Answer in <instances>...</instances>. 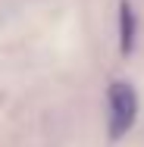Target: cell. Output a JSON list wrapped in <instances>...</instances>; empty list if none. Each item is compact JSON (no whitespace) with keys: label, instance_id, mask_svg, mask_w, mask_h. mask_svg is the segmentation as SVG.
<instances>
[{"label":"cell","instance_id":"cell-1","mask_svg":"<svg viewBox=\"0 0 144 147\" xmlns=\"http://www.w3.org/2000/svg\"><path fill=\"white\" fill-rule=\"evenodd\" d=\"M107 128H110V138L119 141L122 135H128V128L135 125L138 119V94L128 82H113L107 91Z\"/></svg>","mask_w":144,"mask_h":147},{"label":"cell","instance_id":"cell-2","mask_svg":"<svg viewBox=\"0 0 144 147\" xmlns=\"http://www.w3.org/2000/svg\"><path fill=\"white\" fill-rule=\"evenodd\" d=\"M135 34H138V22H135V9L128 0L119 3V50L128 57L135 50Z\"/></svg>","mask_w":144,"mask_h":147}]
</instances>
